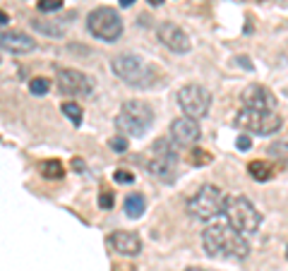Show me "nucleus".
Instances as JSON below:
<instances>
[{"mask_svg":"<svg viewBox=\"0 0 288 271\" xmlns=\"http://www.w3.org/2000/svg\"><path fill=\"white\" fill-rule=\"evenodd\" d=\"M286 257H288V252H286Z\"/></svg>","mask_w":288,"mask_h":271,"instance_id":"obj_33","label":"nucleus"},{"mask_svg":"<svg viewBox=\"0 0 288 271\" xmlns=\"http://www.w3.org/2000/svg\"><path fill=\"white\" fill-rule=\"evenodd\" d=\"M31 27L39 34H46V36H65L67 34L65 20H31Z\"/></svg>","mask_w":288,"mask_h":271,"instance_id":"obj_16","label":"nucleus"},{"mask_svg":"<svg viewBox=\"0 0 288 271\" xmlns=\"http://www.w3.org/2000/svg\"><path fill=\"white\" fill-rule=\"evenodd\" d=\"M226 221L238 230V233H257L262 216L255 209V204L245 197H226Z\"/></svg>","mask_w":288,"mask_h":271,"instance_id":"obj_4","label":"nucleus"},{"mask_svg":"<svg viewBox=\"0 0 288 271\" xmlns=\"http://www.w3.org/2000/svg\"><path fill=\"white\" fill-rule=\"evenodd\" d=\"M60 7H62V0H41L39 2L41 12H53V10H60Z\"/></svg>","mask_w":288,"mask_h":271,"instance_id":"obj_25","label":"nucleus"},{"mask_svg":"<svg viewBox=\"0 0 288 271\" xmlns=\"http://www.w3.org/2000/svg\"><path fill=\"white\" fill-rule=\"evenodd\" d=\"M113 72L130 86H137V89H149L154 86V80H156V70L135 53H123L115 55L113 63H111Z\"/></svg>","mask_w":288,"mask_h":271,"instance_id":"obj_2","label":"nucleus"},{"mask_svg":"<svg viewBox=\"0 0 288 271\" xmlns=\"http://www.w3.org/2000/svg\"><path fill=\"white\" fill-rule=\"evenodd\" d=\"M269 156L274 159V161H279L284 168H288V144L286 142H274V144H269Z\"/></svg>","mask_w":288,"mask_h":271,"instance_id":"obj_20","label":"nucleus"},{"mask_svg":"<svg viewBox=\"0 0 288 271\" xmlns=\"http://www.w3.org/2000/svg\"><path fill=\"white\" fill-rule=\"evenodd\" d=\"M235 146H238L240 151H247V149L252 146V139H250L247 135H240L238 137V142H235Z\"/></svg>","mask_w":288,"mask_h":271,"instance_id":"obj_28","label":"nucleus"},{"mask_svg":"<svg viewBox=\"0 0 288 271\" xmlns=\"http://www.w3.org/2000/svg\"><path fill=\"white\" fill-rule=\"evenodd\" d=\"M135 0H120V7H132Z\"/></svg>","mask_w":288,"mask_h":271,"instance_id":"obj_30","label":"nucleus"},{"mask_svg":"<svg viewBox=\"0 0 288 271\" xmlns=\"http://www.w3.org/2000/svg\"><path fill=\"white\" fill-rule=\"evenodd\" d=\"M0 46H2V51H7V53L24 55V53H31L36 43L29 39L27 34H22V31H2Z\"/></svg>","mask_w":288,"mask_h":271,"instance_id":"obj_14","label":"nucleus"},{"mask_svg":"<svg viewBox=\"0 0 288 271\" xmlns=\"http://www.w3.org/2000/svg\"><path fill=\"white\" fill-rule=\"evenodd\" d=\"M115 125L130 137H142L149 132V127L154 125V110L149 104L144 101H125L123 108H120V115L115 120Z\"/></svg>","mask_w":288,"mask_h":271,"instance_id":"obj_3","label":"nucleus"},{"mask_svg":"<svg viewBox=\"0 0 288 271\" xmlns=\"http://www.w3.org/2000/svg\"><path fill=\"white\" fill-rule=\"evenodd\" d=\"M127 146H130V142L125 137H111V149L113 151H127Z\"/></svg>","mask_w":288,"mask_h":271,"instance_id":"obj_27","label":"nucleus"},{"mask_svg":"<svg viewBox=\"0 0 288 271\" xmlns=\"http://www.w3.org/2000/svg\"><path fill=\"white\" fill-rule=\"evenodd\" d=\"M108 243H111V247H113L118 254H123V257H137V254L142 252V240H140V235H137V233H130V230H115V233H111Z\"/></svg>","mask_w":288,"mask_h":271,"instance_id":"obj_13","label":"nucleus"},{"mask_svg":"<svg viewBox=\"0 0 288 271\" xmlns=\"http://www.w3.org/2000/svg\"><path fill=\"white\" fill-rule=\"evenodd\" d=\"M156 36H159V41L166 48H171L173 53H187L190 51V36H187V31L183 27H178V24H173V22H161L156 27Z\"/></svg>","mask_w":288,"mask_h":271,"instance_id":"obj_10","label":"nucleus"},{"mask_svg":"<svg viewBox=\"0 0 288 271\" xmlns=\"http://www.w3.org/2000/svg\"><path fill=\"white\" fill-rule=\"evenodd\" d=\"M86 29L91 36L113 43L123 34V20L113 7H96L86 15Z\"/></svg>","mask_w":288,"mask_h":271,"instance_id":"obj_6","label":"nucleus"},{"mask_svg":"<svg viewBox=\"0 0 288 271\" xmlns=\"http://www.w3.org/2000/svg\"><path fill=\"white\" fill-rule=\"evenodd\" d=\"M187 271H206V269H200V267H190Z\"/></svg>","mask_w":288,"mask_h":271,"instance_id":"obj_32","label":"nucleus"},{"mask_svg":"<svg viewBox=\"0 0 288 271\" xmlns=\"http://www.w3.org/2000/svg\"><path fill=\"white\" fill-rule=\"evenodd\" d=\"M175 163L178 161L166 159V156H151V159L146 161V170H149L154 178L164 180V183H173V180H175Z\"/></svg>","mask_w":288,"mask_h":271,"instance_id":"obj_15","label":"nucleus"},{"mask_svg":"<svg viewBox=\"0 0 288 271\" xmlns=\"http://www.w3.org/2000/svg\"><path fill=\"white\" fill-rule=\"evenodd\" d=\"M146 2H149V5H151V7H159V5H164V2H166V0H146Z\"/></svg>","mask_w":288,"mask_h":271,"instance_id":"obj_31","label":"nucleus"},{"mask_svg":"<svg viewBox=\"0 0 288 271\" xmlns=\"http://www.w3.org/2000/svg\"><path fill=\"white\" fill-rule=\"evenodd\" d=\"M99 207H101V209H111V207H113V192L111 190L101 192V194H99Z\"/></svg>","mask_w":288,"mask_h":271,"instance_id":"obj_26","label":"nucleus"},{"mask_svg":"<svg viewBox=\"0 0 288 271\" xmlns=\"http://www.w3.org/2000/svg\"><path fill=\"white\" fill-rule=\"evenodd\" d=\"M62 113L72 120V125H75V127H80V125H82L84 113H82V106H80V104H75V101H65V104H62Z\"/></svg>","mask_w":288,"mask_h":271,"instance_id":"obj_21","label":"nucleus"},{"mask_svg":"<svg viewBox=\"0 0 288 271\" xmlns=\"http://www.w3.org/2000/svg\"><path fill=\"white\" fill-rule=\"evenodd\" d=\"M72 166H75L77 170H86V168H84V163L80 161V159H75V161H72Z\"/></svg>","mask_w":288,"mask_h":271,"instance_id":"obj_29","label":"nucleus"},{"mask_svg":"<svg viewBox=\"0 0 288 271\" xmlns=\"http://www.w3.org/2000/svg\"><path fill=\"white\" fill-rule=\"evenodd\" d=\"M247 173L252 175V180L267 183V180H271V175H274V166H271L269 161H250Z\"/></svg>","mask_w":288,"mask_h":271,"instance_id":"obj_17","label":"nucleus"},{"mask_svg":"<svg viewBox=\"0 0 288 271\" xmlns=\"http://www.w3.org/2000/svg\"><path fill=\"white\" fill-rule=\"evenodd\" d=\"M178 106L183 108V113L187 118L200 120L211 108V94L204 86H200V84H185L178 91Z\"/></svg>","mask_w":288,"mask_h":271,"instance_id":"obj_7","label":"nucleus"},{"mask_svg":"<svg viewBox=\"0 0 288 271\" xmlns=\"http://www.w3.org/2000/svg\"><path fill=\"white\" fill-rule=\"evenodd\" d=\"M171 137L180 144V146H192L197 144L202 137V130H200V123L195 118H175L171 123Z\"/></svg>","mask_w":288,"mask_h":271,"instance_id":"obj_12","label":"nucleus"},{"mask_svg":"<svg viewBox=\"0 0 288 271\" xmlns=\"http://www.w3.org/2000/svg\"><path fill=\"white\" fill-rule=\"evenodd\" d=\"M240 99H243L245 108H250V110H276V99H274V94H271L267 86H262V84H250V86H245L243 94H240Z\"/></svg>","mask_w":288,"mask_h":271,"instance_id":"obj_11","label":"nucleus"},{"mask_svg":"<svg viewBox=\"0 0 288 271\" xmlns=\"http://www.w3.org/2000/svg\"><path fill=\"white\" fill-rule=\"evenodd\" d=\"M144 209H146V202L140 192H132L125 197V214L130 218H140L144 214Z\"/></svg>","mask_w":288,"mask_h":271,"instance_id":"obj_18","label":"nucleus"},{"mask_svg":"<svg viewBox=\"0 0 288 271\" xmlns=\"http://www.w3.org/2000/svg\"><path fill=\"white\" fill-rule=\"evenodd\" d=\"M238 125L257 132V135H274L281 130V118L276 110H250L243 108L238 113Z\"/></svg>","mask_w":288,"mask_h":271,"instance_id":"obj_8","label":"nucleus"},{"mask_svg":"<svg viewBox=\"0 0 288 271\" xmlns=\"http://www.w3.org/2000/svg\"><path fill=\"white\" fill-rule=\"evenodd\" d=\"M56 80H58L60 91L67 94V96H89L91 89H94L91 80L86 77L84 72L72 70V67H58Z\"/></svg>","mask_w":288,"mask_h":271,"instance_id":"obj_9","label":"nucleus"},{"mask_svg":"<svg viewBox=\"0 0 288 271\" xmlns=\"http://www.w3.org/2000/svg\"><path fill=\"white\" fill-rule=\"evenodd\" d=\"M224 209H226V194L216 185H211V183L202 185L187 202V211L195 218H200V221H209L216 214H221Z\"/></svg>","mask_w":288,"mask_h":271,"instance_id":"obj_5","label":"nucleus"},{"mask_svg":"<svg viewBox=\"0 0 288 271\" xmlns=\"http://www.w3.org/2000/svg\"><path fill=\"white\" fill-rule=\"evenodd\" d=\"M113 180H115V183H120V185H130V183H135V175H132L130 170L118 168V170L113 173Z\"/></svg>","mask_w":288,"mask_h":271,"instance_id":"obj_24","label":"nucleus"},{"mask_svg":"<svg viewBox=\"0 0 288 271\" xmlns=\"http://www.w3.org/2000/svg\"><path fill=\"white\" fill-rule=\"evenodd\" d=\"M39 170H41V175H43V178H51V180H58V178H62V175H65L62 163L56 161V159H51V161H41V163H39Z\"/></svg>","mask_w":288,"mask_h":271,"instance_id":"obj_19","label":"nucleus"},{"mask_svg":"<svg viewBox=\"0 0 288 271\" xmlns=\"http://www.w3.org/2000/svg\"><path fill=\"white\" fill-rule=\"evenodd\" d=\"M48 89H51V80H46V77H34V80H29V91L36 94V96L48 94Z\"/></svg>","mask_w":288,"mask_h":271,"instance_id":"obj_22","label":"nucleus"},{"mask_svg":"<svg viewBox=\"0 0 288 271\" xmlns=\"http://www.w3.org/2000/svg\"><path fill=\"white\" fill-rule=\"evenodd\" d=\"M202 247L209 257H224V259H245L250 254V243L228 221L209 223L202 230Z\"/></svg>","mask_w":288,"mask_h":271,"instance_id":"obj_1","label":"nucleus"},{"mask_svg":"<svg viewBox=\"0 0 288 271\" xmlns=\"http://www.w3.org/2000/svg\"><path fill=\"white\" fill-rule=\"evenodd\" d=\"M190 161H192V166H206V163H211V154H206L202 149H195L192 156H190Z\"/></svg>","mask_w":288,"mask_h":271,"instance_id":"obj_23","label":"nucleus"}]
</instances>
